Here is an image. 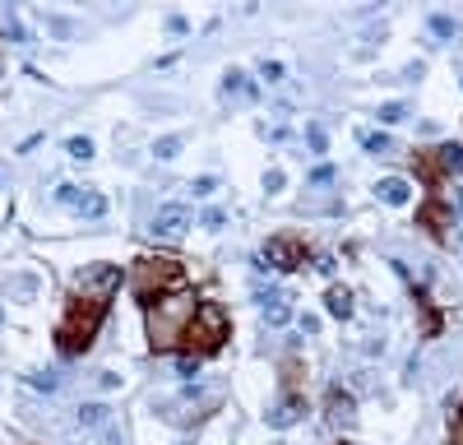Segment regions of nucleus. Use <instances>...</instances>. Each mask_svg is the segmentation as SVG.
Segmentation results:
<instances>
[{"label":"nucleus","instance_id":"nucleus-1","mask_svg":"<svg viewBox=\"0 0 463 445\" xmlns=\"http://www.w3.org/2000/svg\"><path fill=\"white\" fill-rule=\"evenodd\" d=\"M227 334H231V315L222 311L218 301H195V311H190V320H186V330H181V344L190 348L186 357H209V353H218L222 344H227Z\"/></svg>","mask_w":463,"mask_h":445},{"label":"nucleus","instance_id":"nucleus-2","mask_svg":"<svg viewBox=\"0 0 463 445\" xmlns=\"http://www.w3.org/2000/svg\"><path fill=\"white\" fill-rule=\"evenodd\" d=\"M102 315H107V301H89V297H75V301H70V311H65V320L56 325V348H61V353H65V357L84 353V348L93 344V334H98Z\"/></svg>","mask_w":463,"mask_h":445},{"label":"nucleus","instance_id":"nucleus-3","mask_svg":"<svg viewBox=\"0 0 463 445\" xmlns=\"http://www.w3.org/2000/svg\"><path fill=\"white\" fill-rule=\"evenodd\" d=\"M190 311H195V301L186 297V292H177V297H163L148 306V344H153V353H172V348L181 344V330H186Z\"/></svg>","mask_w":463,"mask_h":445},{"label":"nucleus","instance_id":"nucleus-4","mask_svg":"<svg viewBox=\"0 0 463 445\" xmlns=\"http://www.w3.org/2000/svg\"><path fill=\"white\" fill-rule=\"evenodd\" d=\"M130 288L139 292L144 306H153V301L177 297V292L186 288V269H181L177 260H139L134 274H130Z\"/></svg>","mask_w":463,"mask_h":445},{"label":"nucleus","instance_id":"nucleus-5","mask_svg":"<svg viewBox=\"0 0 463 445\" xmlns=\"http://www.w3.org/2000/svg\"><path fill=\"white\" fill-rule=\"evenodd\" d=\"M116 288H121V269H116V265H89V269H79V274H75V297L107 301Z\"/></svg>","mask_w":463,"mask_h":445},{"label":"nucleus","instance_id":"nucleus-6","mask_svg":"<svg viewBox=\"0 0 463 445\" xmlns=\"http://www.w3.org/2000/svg\"><path fill=\"white\" fill-rule=\"evenodd\" d=\"M265 260H269L274 269H283V274H292V269L306 265V242H301V237H292V232H278V237H269Z\"/></svg>","mask_w":463,"mask_h":445},{"label":"nucleus","instance_id":"nucleus-7","mask_svg":"<svg viewBox=\"0 0 463 445\" xmlns=\"http://www.w3.org/2000/svg\"><path fill=\"white\" fill-rule=\"evenodd\" d=\"M186 227H190V209H186V204H163V209L153 213V237L177 242V237H186Z\"/></svg>","mask_w":463,"mask_h":445},{"label":"nucleus","instance_id":"nucleus-8","mask_svg":"<svg viewBox=\"0 0 463 445\" xmlns=\"http://www.w3.org/2000/svg\"><path fill=\"white\" fill-rule=\"evenodd\" d=\"M324 413H329V422H338V427H348L357 418V399L353 394H343L338 385L329 389V394H324Z\"/></svg>","mask_w":463,"mask_h":445},{"label":"nucleus","instance_id":"nucleus-9","mask_svg":"<svg viewBox=\"0 0 463 445\" xmlns=\"http://www.w3.org/2000/svg\"><path fill=\"white\" fill-rule=\"evenodd\" d=\"M301 413H306V399H301V394H287V399L278 403V408H269V427H278V432H287V427L297 422Z\"/></svg>","mask_w":463,"mask_h":445},{"label":"nucleus","instance_id":"nucleus-10","mask_svg":"<svg viewBox=\"0 0 463 445\" xmlns=\"http://www.w3.org/2000/svg\"><path fill=\"white\" fill-rule=\"evenodd\" d=\"M375 195H380V200L385 204H408V195H412V186L403 177H385L380 181V186H375Z\"/></svg>","mask_w":463,"mask_h":445},{"label":"nucleus","instance_id":"nucleus-11","mask_svg":"<svg viewBox=\"0 0 463 445\" xmlns=\"http://www.w3.org/2000/svg\"><path fill=\"white\" fill-rule=\"evenodd\" d=\"M79 427H89V432L111 427V408H102V403H84V408H79Z\"/></svg>","mask_w":463,"mask_h":445},{"label":"nucleus","instance_id":"nucleus-12","mask_svg":"<svg viewBox=\"0 0 463 445\" xmlns=\"http://www.w3.org/2000/svg\"><path fill=\"white\" fill-rule=\"evenodd\" d=\"M222 89H227V98H255V84H250V75H241V70H231L227 79H222Z\"/></svg>","mask_w":463,"mask_h":445},{"label":"nucleus","instance_id":"nucleus-13","mask_svg":"<svg viewBox=\"0 0 463 445\" xmlns=\"http://www.w3.org/2000/svg\"><path fill=\"white\" fill-rule=\"evenodd\" d=\"M324 306H329V315H338V320H348V315H353V292H348V288H329V297H324Z\"/></svg>","mask_w":463,"mask_h":445},{"label":"nucleus","instance_id":"nucleus-14","mask_svg":"<svg viewBox=\"0 0 463 445\" xmlns=\"http://www.w3.org/2000/svg\"><path fill=\"white\" fill-rule=\"evenodd\" d=\"M431 158L440 163V172H454V167H463V144H440Z\"/></svg>","mask_w":463,"mask_h":445},{"label":"nucleus","instance_id":"nucleus-15","mask_svg":"<svg viewBox=\"0 0 463 445\" xmlns=\"http://www.w3.org/2000/svg\"><path fill=\"white\" fill-rule=\"evenodd\" d=\"M65 149H70V158H75V163H89V158H93V139H84V134H70Z\"/></svg>","mask_w":463,"mask_h":445},{"label":"nucleus","instance_id":"nucleus-16","mask_svg":"<svg viewBox=\"0 0 463 445\" xmlns=\"http://www.w3.org/2000/svg\"><path fill=\"white\" fill-rule=\"evenodd\" d=\"M362 144L371 149V153H389V149H394V139H389L385 130H371V134H362Z\"/></svg>","mask_w":463,"mask_h":445},{"label":"nucleus","instance_id":"nucleus-17","mask_svg":"<svg viewBox=\"0 0 463 445\" xmlns=\"http://www.w3.org/2000/svg\"><path fill=\"white\" fill-rule=\"evenodd\" d=\"M177 153H181V134H167V139L153 144V158H163V163H167V158H177Z\"/></svg>","mask_w":463,"mask_h":445},{"label":"nucleus","instance_id":"nucleus-18","mask_svg":"<svg viewBox=\"0 0 463 445\" xmlns=\"http://www.w3.org/2000/svg\"><path fill=\"white\" fill-rule=\"evenodd\" d=\"M265 320L269 325H287V320H292V306H287V301H269V306H265Z\"/></svg>","mask_w":463,"mask_h":445},{"label":"nucleus","instance_id":"nucleus-19","mask_svg":"<svg viewBox=\"0 0 463 445\" xmlns=\"http://www.w3.org/2000/svg\"><path fill=\"white\" fill-rule=\"evenodd\" d=\"M306 144L315 149V153H324V149H329V134H324V125H306Z\"/></svg>","mask_w":463,"mask_h":445},{"label":"nucleus","instance_id":"nucleus-20","mask_svg":"<svg viewBox=\"0 0 463 445\" xmlns=\"http://www.w3.org/2000/svg\"><path fill=\"white\" fill-rule=\"evenodd\" d=\"M33 389H46V394H56V389H61V376H56V371H37V376H33Z\"/></svg>","mask_w":463,"mask_h":445},{"label":"nucleus","instance_id":"nucleus-21","mask_svg":"<svg viewBox=\"0 0 463 445\" xmlns=\"http://www.w3.org/2000/svg\"><path fill=\"white\" fill-rule=\"evenodd\" d=\"M403 116H408L403 102H385V107H380V121H403Z\"/></svg>","mask_w":463,"mask_h":445},{"label":"nucleus","instance_id":"nucleus-22","mask_svg":"<svg viewBox=\"0 0 463 445\" xmlns=\"http://www.w3.org/2000/svg\"><path fill=\"white\" fill-rule=\"evenodd\" d=\"M33 288H37V278H33V274H23V278H14V283H10V292H14V297H28Z\"/></svg>","mask_w":463,"mask_h":445},{"label":"nucleus","instance_id":"nucleus-23","mask_svg":"<svg viewBox=\"0 0 463 445\" xmlns=\"http://www.w3.org/2000/svg\"><path fill=\"white\" fill-rule=\"evenodd\" d=\"M431 33H436V37H454V19L436 14V19H431Z\"/></svg>","mask_w":463,"mask_h":445},{"label":"nucleus","instance_id":"nucleus-24","mask_svg":"<svg viewBox=\"0 0 463 445\" xmlns=\"http://www.w3.org/2000/svg\"><path fill=\"white\" fill-rule=\"evenodd\" d=\"M421 222H431V227H445V209H440V204H426V209H421Z\"/></svg>","mask_w":463,"mask_h":445},{"label":"nucleus","instance_id":"nucleus-25","mask_svg":"<svg viewBox=\"0 0 463 445\" xmlns=\"http://www.w3.org/2000/svg\"><path fill=\"white\" fill-rule=\"evenodd\" d=\"M79 209H84V213H93V218H98V213H102V209H107V204H102V200H98V195H93V200H79Z\"/></svg>","mask_w":463,"mask_h":445},{"label":"nucleus","instance_id":"nucleus-26","mask_svg":"<svg viewBox=\"0 0 463 445\" xmlns=\"http://www.w3.org/2000/svg\"><path fill=\"white\" fill-rule=\"evenodd\" d=\"M260 75H265V79H283V65H278V61H265V65H260Z\"/></svg>","mask_w":463,"mask_h":445},{"label":"nucleus","instance_id":"nucleus-27","mask_svg":"<svg viewBox=\"0 0 463 445\" xmlns=\"http://www.w3.org/2000/svg\"><path fill=\"white\" fill-rule=\"evenodd\" d=\"M98 385H102V389H116V385H121V376H116V371H102Z\"/></svg>","mask_w":463,"mask_h":445},{"label":"nucleus","instance_id":"nucleus-28","mask_svg":"<svg viewBox=\"0 0 463 445\" xmlns=\"http://www.w3.org/2000/svg\"><path fill=\"white\" fill-rule=\"evenodd\" d=\"M265 190H283V172H278V167L265 177Z\"/></svg>","mask_w":463,"mask_h":445},{"label":"nucleus","instance_id":"nucleus-29","mask_svg":"<svg viewBox=\"0 0 463 445\" xmlns=\"http://www.w3.org/2000/svg\"><path fill=\"white\" fill-rule=\"evenodd\" d=\"M177 367H181V376H195V371H199V362H195V357H181Z\"/></svg>","mask_w":463,"mask_h":445},{"label":"nucleus","instance_id":"nucleus-30","mask_svg":"<svg viewBox=\"0 0 463 445\" xmlns=\"http://www.w3.org/2000/svg\"><path fill=\"white\" fill-rule=\"evenodd\" d=\"M310 181H334V167H329V163L315 167V172H310Z\"/></svg>","mask_w":463,"mask_h":445},{"label":"nucleus","instance_id":"nucleus-31","mask_svg":"<svg viewBox=\"0 0 463 445\" xmlns=\"http://www.w3.org/2000/svg\"><path fill=\"white\" fill-rule=\"evenodd\" d=\"M213 186H218V181H213V177H199V181H195V195H209Z\"/></svg>","mask_w":463,"mask_h":445},{"label":"nucleus","instance_id":"nucleus-32","mask_svg":"<svg viewBox=\"0 0 463 445\" xmlns=\"http://www.w3.org/2000/svg\"><path fill=\"white\" fill-rule=\"evenodd\" d=\"M338 445H348V441H338Z\"/></svg>","mask_w":463,"mask_h":445}]
</instances>
